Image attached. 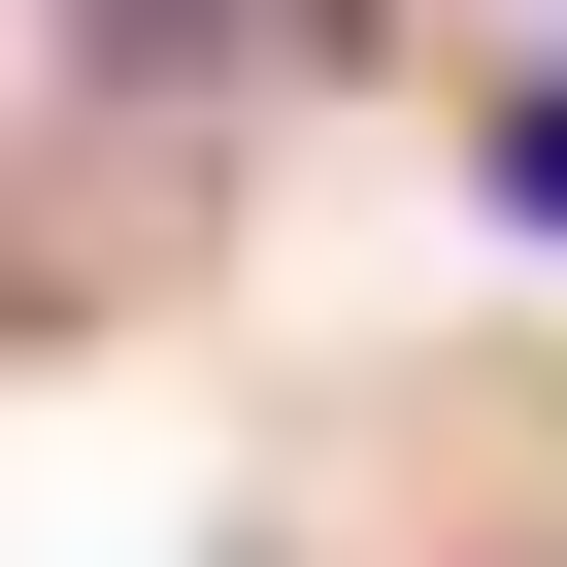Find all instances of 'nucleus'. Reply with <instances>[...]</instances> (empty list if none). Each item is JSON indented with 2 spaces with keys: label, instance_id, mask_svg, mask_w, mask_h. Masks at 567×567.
Segmentation results:
<instances>
[{
  "label": "nucleus",
  "instance_id": "f257e3e1",
  "mask_svg": "<svg viewBox=\"0 0 567 567\" xmlns=\"http://www.w3.org/2000/svg\"><path fill=\"white\" fill-rule=\"evenodd\" d=\"M467 167H501V234H567V68H534V101H501Z\"/></svg>",
  "mask_w": 567,
  "mask_h": 567
}]
</instances>
